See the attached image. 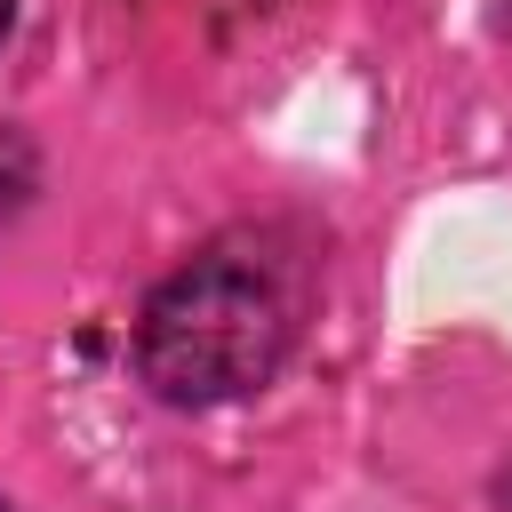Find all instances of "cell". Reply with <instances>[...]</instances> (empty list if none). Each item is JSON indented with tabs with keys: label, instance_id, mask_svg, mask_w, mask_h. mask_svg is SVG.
Instances as JSON below:
<instances>
[{
	"label": "cell",
	"instance_id": "6da1fadb",
	"mask_svg": "<svg viewBox=\"0 0 512 512\" xmlns=\"http://www.w3.org/2000/svg\"><path fill=\"white\" fill-rule=\"evenodd\" d=\"M288 336H296V296L280 264L256 248H200L144 296L136 368L160 400L216 408V400H248L256 384H272Z\"/></svg>",
	"mask_w": 512,
	"mask_h": 512
},
{
	"label": "cell",
	"instance_id": "7a4b0ae2",
	"mask_svg": "<svg viewBox=\"0 0 512 512\" xmlns=\"http://www.w3.org/2000/svg\"><path fill=\"white\" fill-rule=\"evenodd\" d=\"M8 16H16V0H0V32H8Z\"/></svg>",
	"mask_w": 512,
	"mask_h": 512
},
{
	"label": "cell",
	"instance_id": "3957f363",
	"mask_svg": "<svg viewBox=\"0 0 512 512\" xmlns=\"http://www.w3.org/2000/svg\"><path fill=\"white\" fill-rule=\"evenodd\" d=\"M0 512H16V504H8V496H0Z\"/></svg>",
	"mask_w": 512,
	"mask_h": 512
}]
</instances>
